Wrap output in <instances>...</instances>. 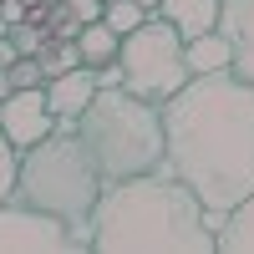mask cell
I'll return each instance as SVG.
<instances>
[{"label":"cell","instance_id":"cell-1","mask_svg":"<svg viewBox=\"0 0 254 254\" xmlns=\"http://www.w3.org/2000/svg\"><path fill=\"white\" fill-rule=\"evenodd\" d=\"M163 168L203 203L208 229L254 193V81L188 76L163 102Z\"/></svg>","mask_w":254,"mask_h":254},{"label":"cell","instance_id":"cell-2","mask_svg":"<svg viewBox=\"0 0 254 254\" xmlns=\"http://www.w3.org/2000/svg\"><path fill=\"white\" fill-rule=\"evenodd\" d=\"M87 249L97 254H214V229L203 203L168 173L102 183V198L87 219Z\"/></svg>","mask_w":254,"mask_h":254},{"label":"cell","instance_id":"cell-3","mask_svg":"<svg viewBox=\"0 0 254 254\" xmlns=\"http://www.w3.org/2000/svg\"><path fill=\"white\" fill-rule=\"evenodd\" d=\"M15 203L41 208L71 229V239L87 249V219L102 198V173L92 153L81 147L76 127H51L41 142H31L15 163Z\"/></svg>","mask_w":254,"mask_h":254},{"label":"cell","instance_id":"cell-4","mask_svg":"<svg viewBox=\"0 0 254 254\" xmlns=\"http://www.w3.org/2000/svg\"><path fill=\"white\" fill-rule=\"evenodd\" d=\"M76 137L92 153L102 183L137 178L163 168V112L153 102L132 97L127 87H107L76 117Z\"/></svg>","mask_w":254,"mask_h":254},{"label":"cell","instance_id":"cell-5","mask_svg":"<svg viewBox=\"0 0 254 254\" xmlns=\"http://www.w3.org/2000/svg\"><path fill=\"white\" fill-rule=\"evenodd\" d=\"M117 66H122V87L163 107L183 81H188V61H183V36L168 26L163 15H147L142 26H132L117 41Z\"/></svg>","mask_w":254,"mask_h":254},{"label":"cell","instance_id":"cell-6","mask_svg":"<svg viewBox=\"0 0 254 254\" xmlns=\"http://www.w3.org/2000/svg\"><path fill=\"white\" fill-rule=\"evenodd\" d=\"M71 249H81V244L71 239V229L61 219L26 208L15 198L0 203V254H71Z\"/></svg>","mask_w":254,"mask_h":254},{"label":"cell","instance_id":"cell-7","mask_svg":"<svg viewBox=\"0 0 254 254\" xmlns=\"http://www.w3.org/2000/svg\"><path fill=\"white\" fill-rule=\"evenodd\" d=\"M51 112H46V92L41 87H15L5 102H0V132L10 137L15 153H26L31 142H41L51 132Z\"/></svg>","mask_w":254,"mask_h":254},{"label":"cell","instance_id":"cell-8","mask_svg":"<svg viewBox=\"0 0 254 254\" xmlns=\"http://www.w3.org/2000/svg\"><path fill=\"white\" fill-rule=\"evenodd\" d=\"M214 31L229 41V71L254 81V0H219Z\"/></svg>","mask_w":254,"mask_h":254},{"label":"cell","instance_id":"cell-9","mask_svg":"<svg viewBox=\"0 0 254 254\" xmlns=\"http://www.w3.org/2000/svg\"><path fill=\"white\" fill-rule=\"evenodd\" d=\"M41 92H46V112L51 117H81L87 102L97 97V81H92V66H71L61 76H46Z\"/></svg>","mask_w":254,"mask_h":254},{"label":"cell","instance_id":"cell-10","mask_svg":"<svg viewBox=\"0 0 254 254\" xmlns=\"http://www.w3.org/2000/svg\"><path fill=\"white\" fill-rule=\"evenodd\" d=\"M214 254H254V193L239 198L214 229Z\"/></svg>","mask_w":254,"mask_h":254},{"label":"cell","instance_id":"cell-11","mask_svg":"<svg viewBox=\"0 0 254 254\" xmlns=\"http://www.w3.org/2000/svg\"><path fill=\"white\" fill-rule=\"evenodd\" d=\"M158 15L173 26L183 41L188 36H203V31H214V20H219V0H163Z\"/></svg>","mask_w":254,"mask_h":254},{"label":"cell","instance_id":"cell-12","mask_svg":"<svg viewBox=\"0 0 254 254\" xmlns=\"http://www.w3.org/2000/svg\"><path fill=\"white\" fill-rule=\"evenodd\" d=\"M183 61H188V76H214V71H229V41H224L219 31L188 36V41H183Z\"/></svg>","mask_w":254,"mask_h":254},{"label":"cell","instance_id":"cell-13","mask_svg":"<svg viewBox=\"0 0 254 254\" xmlns=\"http://www.w3.org/2000/svg\"><path fill=\"white\" fill-rule=\"evenodd\" d=\"M117 31L107 26V20H87V26L76 31V56L81 66H102V61H117Z\"/></svg>","mask_w":254,"mask_h":254},{"label":"cell","instance_id":"cell-14","mask_svg":"<svg viewBox=\"0 0 254 254\" xmlns=\"http://www.w3.org/2000/svg\"><path fill=\"white\" fill-rule=\"evenodd\" d=\"M36 61H41V71H46V76H61V71L81 66V56H76V41H46V46L36 51Z\"/></svg>","mask_w":254,"mask_h":254},{"label":"cell","instance_id":"cell-15","mask_svg":"<svg viewBox=\"0 0 254 254\" xmlns=\"http://www.w3.org/2000/svg\"><path fill=\"white\" fill-rule=\"evenodd\" d=\"M5 41H10V46H15V56H36L41 46H46V26H41V20L36 15H26V20H15V26L5 31Z\"/></svg>","mask_w":254,"mask_h":254},{"label":"cell","instance_id":"cell-16","mask_svg":"<svg viewBox=\"0 0 254 254\" xmlns=\"http://www.w3.org/2000/svg\"><path fill=\"white\" fill-rule=\"evenodd\" d=\"M102 20H107L117 36H127L132 26H142V20H147V10L137 5V0H102Z\"/></svg>","mask_w":254,"mask_h":254},{"label":"cell","instance_id":"cell-17","mask_svg":"<svg viewBox=\"0 0 254 254\" xmlns=\"http://www.w3.org/2000/svg\"><path fill=\"white\" fill-rule=\"evenodd\" d=\"M5 76H10V92L15 87H41V81H46V71H41L36 56H15L10 66H5Z\"/></svg>","mask_w":254,"mask_h":254},{"label":"cell","instance_id":"cell-18","mask_svg":"<svg viewBox=\"0 0 254 254\" xmlns=\"http://www.w3.org/2000/svg\"><path fill=\"white\" fill-rule=\"evenodd\" d=\"M15 163H20V153L10 147V137L0 132V203L15 193Z\"/></svg>","mask_w":254,"mask_h":254},{"label":"cell","instance_id":"cell-19","mask_svg":"<svg viewBox=\"0 0 254 254\" xmlns=\"http://www.w3.org/2000/svg\"><path fill=\"white\" fill-rule=\"evenodd\" d=\"M61 10L76 15L81 26H87V20H102V0H61Z\"/></svg>","mask_w":254,"mask_h":254},{"label":"cell","instance_id":"cell-20","mask_svg":"<svg viewBox=\"0 0 254 254\" xmlns=\"http://www.w3.org/2000/svg\"><path fill=\"white\" fill-rule=\"evenodd\" d=\"M10 97V76H5V66H0V102Z\"/></svg>","mask_w":254,"mask_h":254},{"label":"cell","instance_id":"cell-21","mask_svg":"<svg viewBox=\"0 0 254 254\" xmlns=\"http://www.w3.org/2000/svg\"><path fill=\"white\" fill-rule=\"evenodd\" d=\"M137 5H142L147 15H158V5H163V0H137Z\"/></svg>","mask_w":254,"mask_h":254}]
</instances>
